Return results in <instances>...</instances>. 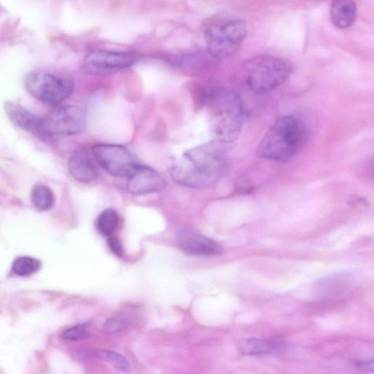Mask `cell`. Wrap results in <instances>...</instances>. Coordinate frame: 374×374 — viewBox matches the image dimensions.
<instances>
[{
    "mask_svg": "<svg viewBox=\"0 0 374 374\" xmlns=\"http://www.w3.org/2000/svg\"><path fill=\"white\" fill-rule=\"evenodd\" d=\"M227 164L225 144L213 141L185 152L172 167L173 181L192 189H206L218 182Z\"/></svg>",
    "mask_w": 374,
    "mask_h": 374,
    "instance_id": "cell-1",
    "label": "cell"
},
{
    "mask_svg": "<svg viewBox=\"0 0 374 374\" xmlns=\"http://www.w3.org/2000/svg\"><path fill=\"white\" fill-rule=\"evenodd\" d=\"M206 99L216 141L229 144L237 140L244 123V107L240 96L232 89L216 87L208 92Z\"/></svg>",
    "mask_w": 374,
    "mask_h": 374,
    "instance_id": "cell-2",
    "label": "cell"
},
{
    "mask_svg": "<svg viewBox=\"0 0 374 374\" xmlns=\"http://www.w3.org/2000/svg\"><path fill=\"white\" fill-rule=\"evenodd\" d=\"M307 139V130L301 121L292 116L275 122L263 137L256 154L273 162L293 158Z\"/></svg>",
    "mask_w": 374,
    "mask_h": 374,
    "instance_id": "cell-3",
    "label": "cell"
},
{
    "mask_svg": "<svg viewBox=\"0 0 374 374\" xmlns=\"http://www.w3.org/2000/svg\"><path fill=\"white\" fill-rule=\"evenodd\" d=\"M292 72V64L285 58L261 55L249 58L243 65L241 75L252 92L264 94L285 84Z\"/></svg>",
    "mask_w": 374,
    "mask_h": 374,
    "instance_id": "cell-4",
    "label": "cell"
},
{
    "mask_svg": "<svg viewBox=\"0 0 374 374\" xmlns=\"http://www.w3.org/2000/svg\"><path fill=\"white\" fill-rule=\"evenodd\" d=\"M247 35V27L240 19H230L209 26L205 37L208 53L224 58L237 52Z\"/></svg>",
    "mask_w": 374,
    "mask_h": 374,
    "instance_id": "cell-5",
    "label": "cell"
},
{
    "mask_svg": "<svg viewBox=\"0 0 374 374\" xmlns=\"http://www.w3.org/2000/svg\"><path fill=\"white\" fill-rule=\"evenodd\" d=\"M25 87L36 99L48 104H57L71 94L73 85L68 78L44 70H35L26 77Z\"/></svg>",
    "mask_w": 374,
    "mask_h": 374,
    "instance_id": "cell-6",
    "label": "cell"
},
{
    "mask_svg": "<svg viewBox=\"0 0 374 374\" xmlns=\"http://www.w3.org/2000/svg\"><path fill=\"white\" fill-rule=\"evenodd\" d=\"M92 151L97 164L116 178L127 179L139 164L132 153L121 145L101 144L93 147Z\"/></svg>",
    "mask_w": 374,
    "mask_h": 374,
    "instance_id": "cell-7",
    "label": "cell"
},
{
    "mask_svg": "<svg viewBox=\"0 0 374 374\" xmlns=\"http://www.w3.org/2000/svg\"><path fill=\"white\" fill-rule=\"evenodd\" d=\"M46 132L53 135H75L87 128L85 111L76 106H66L54 109L44 119Z\"/></svg>",
    "mask_w": 374,
    "mask_h": 374,
    "instance_id": "cell-8",
    "label": "cell"
},
{
    "mask_svg": "<svg viewBox=\"0 0 374 374\" xmlns=\"http://www.w3.org/2000/svg\"><path fill=\"white\" fill-rule=\"evenodd\" d=\"M139 60L134 53L96 50L87 54L85 68L92 75H107L130 68Z\"/></svg>",
    "mask_w": 374,
    "mask_h": 374,
    "instance_id": "cell-9",
    "label": "cell"
},
{
    "mask_svg": "<svg viewBox=\"0 0 374 374\" xmlns=\"http://www.w3.org/2000/svg\"><path fill=\"white\" fill-rule=\"evenodd\" d=\"M127 191L135 195H145L163 190L166 182L154 169L137 164L126 179Z\"/></svg>",
    "mask_w": 374,
    "mask_h": 374,
    "instance_id": "cell-10",
    "label": "cell"
},
{
    "mask_svg": "<svg viewBox=\"0 0 374 374\" xmlns=\"http://www.w3.org/2000/svg\"><path fill=\"white\" fill-rule=\"evenodd\" d=\"M5 109L10 120L16 126L41 140L46 142L50 140L51 136L46 130L44 119L14 102H7Z\"/></svg>",
    "mask_w": 374,
    "mask_h": 374,
    "instance_id": "cell-11",
    "label": "cell"
},
{
    "mask_svg": "<svg viewBox=\"0 0 374 374\" xmlns=\"http://www.w3.org/2000/svg\"><path fill=\"white\" fill-rule=\"evenodd\" d=\"M176 240L181 248L193 255L219 256L224 251L218 242L189 229L178 231L176 233Z\"/></svg>",
    "mask_w": 374,
    "mask_h": 374,
    "instance_id": "cell-12",
    "label": "cell"
},
{
    "mask_svg": "<svg viewBox=\"0 0 374 374\" xmlns=\"http://www.w3.org/2000/svg\"><path fill=\"white\" fill-rule=\"evenodd\" d=\"M92 151L83 149L75 151L68 163L70 173L76 181L89 184L97 179L99 172Z\"/></svg>",
    "mask_w": 374,
    "mask_h": 374,
    "instance_id": "cell-13",
    "label": "cell"
},
{
    "mask_svg": "<svg viewBox=\"0 0 374 374\" xmlns=\"http://www.w3.org/2000/svg\"><path fill=\"white\" fill-rule=\"evenodd\" d=\"M357 16V6L353 0H333L330 7V20L338 29L351 27Z\"/></svg>",
    "mask_w": 374,
    "mask_h": 374,
    "instance_id": "cell-14",
    "label": "cell"
},
{
    "mask_svg": "<svg viewBox=\"0 0 374 374\" xmlns=\"http://www.w3.org/2000/svg\"><path fill=\"white\" fill-rule=\"evenodd\" d=\"M279 344L272 340L247 339L239 342V350L247 356H260L269 353L278 347Z\"/></svg>",
    "mask_w": 374,
    "mask_h": 374,
    "instance_id": "cell-15",
    "label": "cell"
},
{
    "mask_svg": "<svg viewBox=\"0 0 374 374\" xmlns=\"http://www.w3.org/2000/svg\"><path fill=\"white\" fill-rule=\"evenodd\" d=\"M31 200L37 210L46 211L51 209L54 204V194L48 186L37 184L32 190Z\"/></svg>",
    "mask_w": 374,
    "mask_h": 374,
    "instance_id": "cell-16",
    "label": "cell"
},
{
    "mask_svg": "<svg viewBox=\"0 0 374 374\" xmlns=\"http://www.w3.org/2000/svg\"><path fill=\"white\" fill-rule=\"evenodd\" d=\"M120 223V216L111 208L104 211L97 219V228L105 236L113 235Z\"/></svg>",
    "mask_w": 374,
    "mask_h": 374,
    "instance_id": "cell-17",
    "label": "cell"
},
{
    "mask_svg": "<svg viewBox=\"0 0 374 374\" xmlns=\"http://www.w3.org/2000/svg\"><path fill=\"white\" fill-rule=\"evenodd\" d=\"M41 268V263L30 257H21L15 261L13 265V273L19 277H28Z\"/></svg>",
    "mask_w": 374,
    "mask_h": 374,
    "instance_id": "cell-18",
    "label": "cell"
},
{
    "mask_svg": "<svg viewBox=\"0 0 374 374\" xmlns=\"http://www.w3.org/2000/svg\"><path fill=\"white\" fill-rule=\"evenodd\" d=\"M98 358L104 361L111 362L118 369L125 372H129L131 370L130 362L121 354L112 351H101L97 353Z\"/></svg>",
    "mask_w": 374,
    "mask_h": 374,
    "instance_id": "cell-19",
    "label": "cell"
},
{
    "mask_svg": "<svg viewBox=\"0 0 374 374\" xmlns=\"http://www.w3.org/2000/svg\"><path fill=\"white\" fill-rule=\"evenodd\" d=\"M87 335V328L84 325H77L63 332V338L68 341H77L85 338Z\"/></svg>",
    "mask_w": 374,
    "mask_h": 374,
    "instance_id": "cell-20",
    "label": "cell"
},
{
    "mask_svg": "<svg viewBox=\"0 0 374 374\" xmlns=\"http://www.w3.org/2000/svg\"><path fill=\"white\" fill-rule=\"evenodd\" d=\"M127 327V322L120 318H111L104 325V331L107 333L121 332Z\"/></svg>",
    "mask_w": 374,
    "mask_h": 374,
    "instance_id": "cell-21",
    "label": "cell"
},
{
    "mask_svg": "<svg viewBox=\"0 0 374 374\" xmlns=\"http://www.w3.org/2000/svg\"><path fill=\"white\" fill-rule=\"evenodd\" d=\"M109 237L108 243L111 251L119 257H123V249L120 240L116 236L111 235Z\"/></svg>",
    "mask_w": 374,
    "mask_h": 374,
    "instance_id": "cell-22",
    "label": "cell"
},
{
    "mask_svg": "<svg viewBox=\"0 0 374 374\" xmlns=\"http://www.w3.org/2000/svg\"><path fill=\"white\" fill-rule=\"evenodd\" d=\"M354 366H356L357 368L361 369V370H366L367 371L373 370V361H354Z\"/></svg>",
    "mask_w": 374,
    "mask_h": 374,
    "instance_id": "cell-23",
    "label": "cell"
}]
</instances>
